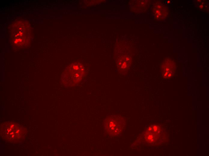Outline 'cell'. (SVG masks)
Wrapping results in <instances>:
<instances>
[{
    "label": "cell",
    "instance_id": "1",
    "mask_svg": "<svg viewBox=\"0 0 209 156\" xmlns=\"http://www.w3.org/2000/svg\"><path fill=\"white\" fill-rule=\"evenodd\" d=\"M10 31L11 42L14 47L23 48L30 42V28L26 21L19 20L15 22L11 25Z\"/></svg>",
    "mask_w": 209,
    "mask_h": 156
},
{
    "label": "cell",
    "instance_id": "2",
    "mask_svg": "<svg viewBox=\"0 0 209 156\" xmlns=\"http://www.w3.org/2000/svg\"><path fill=\"white\" fill-rule=\"evenodd\" d=\"M107 123L108 129L114 134H117L122 131V126L120 121L117 119H111Z\"/></svg>",
    "mask_w": 209,
    "mask_h": 156
}]
</instances>
